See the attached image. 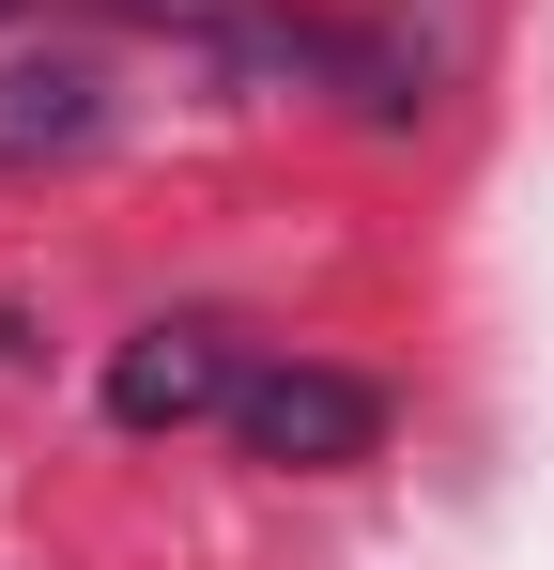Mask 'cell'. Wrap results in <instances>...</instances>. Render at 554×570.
Instances as JSON below:
<instances>
[{
  "instance_id": "cell-1",
  "label": "cell",
  "mask_w": 554,
  "mask_h": 570,
  "mask_svg": "<svg viewBox=\"0 0 554 570\" xmlns=\"http://www.w3.org/2000/svg\"><path fill=\"white\" fill-rule=\"evenodd\" d=\"M231 432H247V463H277V478H339V463H369V448H385V401H369L355 371L277 355V371L231 385Z\"/></svg>"
},
{
  "instance_id": "cell-2",
  "label": "cell",
  "mask_w": 554,
  "mask_h": 570,
  "mask_svg": "<svg viewBox=\"0 0 554 570\" xmlns=\"http://www.w3.org/2000/svg\"><path fill=\"white\" fill-rule=\"evenodd\" d=\"M231 355H216V324H139L123 355H108V416L123 432H185V416H231Z\"/></svg>"
},
{
  "instance_id": "cell-3",
  "label": "cell",
  "mask_w": 554,
  "mask_h": 570,
  "mask_svg": "<svg viewBox=\"0 0 554 570\" xmlns=\"http://www.w3.org/2000/svg\"><path fill=\"white\" fill-rule=\"evenodd\" d=\"M108 139V62H0V170H47Z\"/></svg>"
},
{
  "instance_id": "cell-4",
  "label": "cell",
  "mask_w": 554,
  "mask_h": 570,
  "mask_svg": "<svg viewBox=\"0 0 554 570\" xmlns=\"http://www.w3.org/2000/svg\"><path fill=\"white\" fill-rule=\"evenodd\" d=\"M0 16H16V0H0Z\"/></svg>"
}]
</instances>
